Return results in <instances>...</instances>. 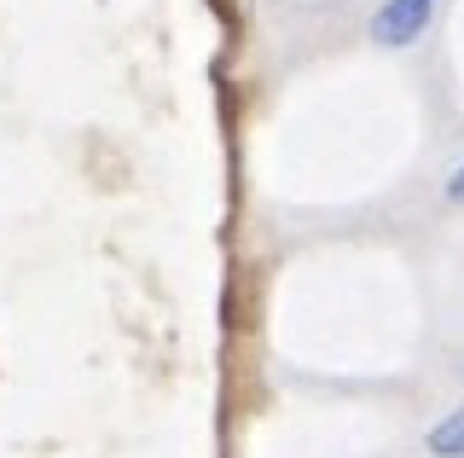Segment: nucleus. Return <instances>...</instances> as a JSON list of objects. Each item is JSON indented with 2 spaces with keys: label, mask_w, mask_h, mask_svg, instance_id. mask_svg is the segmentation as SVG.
<instances>
[{
  "label": "nucleus",
  "mask_w": 464,
  "mask_h": 458,
  "mask_svg": "<svg viewBox=\"0 0 464 458\" xmlns=\"http://www.w3.org/2000/svg\"><path fill=\"white\" fill-rule=\"evenodd\" d=\"M435 6H441V0H383V6L372 12V41L377 47H412V41L430 30Z\"/></svg>",
  "instance_id": "obj_1"
},
{
  "label": "nucleus",
  "mask_w": 464,
  "mask_h": 458,
  "mask_svg": "<svg viewBox=\"0 0 464 458\" xmlns=\"http://www.w3.org/2000/svg\"><path fill=\"white\" fill-rule=\"evenodd\" d=\"M424 447H430L435 458H464V406H459V412H447V418L430 429Z\"/></svg>",
  "instance_id": "obj_2"
},
{
  "label": "nucleus",
  "mask_w": 464,
  "mask_h": 458,
  "mask_svg": "<svg viewBox=\"0 0 464 458\" xmlns=\"http://www.w3.org/2000/svg\"><path fill=\"white\" fill-rule=\"evenodd\" d=\"M447 197H453V204H464V163L447 175Z\"/></svg>",
  "instance_id": "obj_3"
}]
</instances>
